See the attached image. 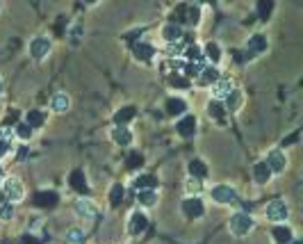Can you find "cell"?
<instances>
[{
	"label": "cell",
	"mask_w": 303,
	"mask_h": 244,
	"mask_svg": "<svg viewBox=\"0 0 303 244\" xmlns=\"http://www.w3.org/2000/svg\"><path fill=\"white\" fill-rule=\"evenodd\" d=\"M185 71H187V75H201L203 66H201V62H192V64H189Z\"/></svg>",
	"instance_id": "cell-39"
},
{
	"label": "cell",
	"mask_w": 303,
	"mask_h": 244,
	"mask_svg": "<svg viewBox=\"0 0 303 244\" xmlns=\"http://www.w3.org/2000/svg\"><path fill=\"white\" fill-rule=\"evenodd\" d=\"M217 80H219V71H217L214 66H205V69L201 71V78H198V83H201V85H214Z\"/></svg>",
	"instance_id": "cell-19"
},
{
	"label": "cell",
	"mask_w": 303,
	"mask_h": 244,
	"mask_svg": "<svg viewBox=\"0 0 303 244\" xmlns=\"http://www.w3.org/2000/svg\"><path fill=\"white\" fill-rule=\"evenodd\" d=\"M212 92H214L217 98H224V96H228V94L233 92V83H230V80H226V78H219L214 83V87H212Z\"/></svg>",
	"instance_id": "cell-17"
},
{
	"label": "cell",
	"mask_w": 303,
	"mask_h": 244,
	"mask_svg": "<svg viewBox=\"0 0 303 244\" xmlns=\"http://www.w3.org/2000/svg\"><path fill=\"white\" fill-rule=\"evenodd\" d=\"M135 55H137V60L148 62V60H153V57H155V48H153L151 44L139 42V44H135Z\"/></svg>",
	"instance_id": "cell-14"
},
{
	"label": "cell",
	"mask_w": 303,
	"mask_h": 244,
	"mask_svg": "<svg viewBox=\"0 0 303 244\" xmlns=\"http://www.w3.org/2000/svg\"><path fill=\"white\" fill-rule=\"evenodd\" d=\"M146 226H148L146 215H144V212H133V217H130V224H128L130 233L139 235V233H144V230H146Z\"/></svg>",
	"instance_id": "cell-11"
},
{
	"label": "cell",
	"mask_w": 303,
	"mask_h": 244,
	"mask_svg": "<svg viewBox=\"0 0 303 244\" xmlns=\"http://www.w3.org/2000/svg\"><path fill=\"white\" fill-rule=\"evenodd\" d=\"M41 124H44V114H41V112H37V110L28 112V126H30V128H39Z\"/></svg>",
	"instance_id": "cell-33"
},
{
	"label": "cell",
	"mask_w": 303,
	"mask_h": 244,
	"mask_svg": "<svg viewBox=\"0 0 303 244\" xmlns=\"http://www.w3.org/2000/svg\"><path fill=\"white\" fill-rule=\"evenodd\" d=\"M274 237H276V242H280V244H289L292 242V230H289L287 226H276Z\"/></svg>",
	"instance_id": "cell-23"
},
{
	"label": "cell",
	"mask_w": 303,
	"mask_h": 244,
	"mask_svg": "<svg viewBox=\"0 0 303 244\" xmlns=\"http://www.w3.org/2000/svg\"><path fill=\"white\" fill-rule=\"evenodd\" d=\"M157 185V180H155V176H139L137 180H135V187H137V192H142V189H151V187H155Z\"/></svg>",
	"instance_id": "cell-24"
},
{
	"label": "cell",
	"mask_w": 303,
	"mask_h": 244,
	"mask_svg": "<svg viewBox=\"0 0 303 244\" xmlns=\"http://www.w3.org/2000/svg\"><path fill=\"white\" fill-rule=\"evenodd\" d=\"M10 148H12V142H10V139H0V157L7 155V153H10Z\"/></svg>",
	"instance_id": "cell-41"
},
{
	"label": "cell",
	"mask_w": 303,
	"mask_h": 244,
	"mask_svg": "<svg viewBox=\"0 0 303 244\" xmlns=\"http://www.w3.org/2000/svg\"><path fill=\"white\" fill-rule=\"evenodd\" d=\"M75 212H78V217H82V219H96L98 217V208L94 206V201H87V198L75 203Z\"/></svg>",
	"instance_id": "cell-9"
},
{
	"label": "cell",
	"mask_w": 303,
	"mask_h": 244,
	"mask_svg": "<svg viewBox=\"0 0 303 244\" xmlns=\"http://www.w3.org/2000/svg\"><path fill=\"white\" fill-rule=\"evenodd\" d=\"M48 53H51V39L37 37L32 44H30V55H32L34 60H44Z\"/></svg>",
	"instance_id": "cell-5"
},
{
	"label": "cell",
	"mask_w": 303,
	"mask_h": 244,
	"mask_svg": "<svg viewBox=\"0 0 303 244\" xmlns=\"http://www.w3.org/2000/svg\"><path fill=\"white\" fill-rule=\"evenodd\" d=\"M169 83H171V87H176V89H187L189 87V80L183 78V75H176V73L169 78Z\"/></svg>",
	"instance_id": "cell-35"
},
{
	"label": "cell",
	"mask_w": 303,
	"mask_h": 244,
	"mask_svg": "<svg viewBox=\"0 0 303 244\" xmlns=\"http://www.w3.org/2000/svg\"><path fill=\"white\" fill-rule=\"evenodd\" d=\"M34 206H39V208H55L57 206V194L55 192H37V194H34Z\"/></svg>",
	"instance_id": "cell-12"
},
{
	"label": "cell",
	"mask_w": 303,
	"mask_h": 244,
	"mask_svg": "<svg viewBox=\"0 0 303 244\" xmlns=\"http://www.w3.org/2000/svg\"><path fill=\"white\" fill-rule=\"evenodd\" d=\"M198 16H201L198 7H194V5H180L178 10L174 12V25H178V23H198Z\"/></svg>",
	"instance_id": "cell-3"
},
{
	"label": "cell",
	"mask_w": 303,
	"mask_h": 244,
	"mask_svg": "<svg viewBox=\"0 0 303 244\" xmlns=\"http://www.w3.org/2000/svg\"><path fill=\"white\" fill-rule=\"evenodd\" d=\"M296 139H298V130H294V133L289 135V137H285V139H283V146H289V144H294Z\"/></svg>",
	"instance_id": "cell-43"
},
{
	"label": "cell",
	"mask_w": 303,
	"mask_h": 244,
	"mask_svg": "<svg viewBox=\"0 0 303 244\" xmlns=\"http://www.w3.org/2000/svg\"><path fill=\"white\" fill-rule=\"evenodd\" d=\"M271 10H274V3H269V0H262V3H257V16H260L262 21L269 19Z\"/></svg>",
	"instance_id": "cell-29"
},
{
	"label": "cell",
	"mask_w": 303,
	"mask_h": 244,
	"mask_svg": "<svg viewBox=\"0 0 303 244\" xmlns=\"http://www.w3.org/2000/svg\"><path fill=\"white\" fill-rule=\"evenodd\" d=\"M16 119H19V112H16V110H12L10 114H7L5 124H7V126H10V124H16Z\"/></svg>",
	"instance_id": "cell-45"
},
{
	"label": "cell",
	"mask_w": 303,
	"mask_h": 244,
	"mask_svg": "<svg viewBox=\"0 0 303 244\" xmlns=\"http://www.w3.org/2000/svg\"><path fill=\"white\" fill-rule=\"evenodd\" d=\"M187 110V105H185V101L183 98H169V101H166V112H169V114H183V112Z\"/></svg>",
	"instance_id": "cell-21"
},
{
	"label": "cell",
	"mask_w": 303,
	"mask_h": 244,
	"mask_svg": "<svg viewBox=\"0 0 303 244\" xmlns=\"http://www.w3.org/2000/svg\"><path fill=\"white\" fill-rule=\"evenodd\" d=\"M262 51H267V37L253 34V37L248 39V53H262Z\"/></svg>",
	"instance_id": "cell-20"
},
{
	"label": "cell",
	"mask_w": 303,
	"mask_h": 244,
	"mask_svg": "<svg viewBox=\"0 0 303 244\" xmlns=\"http://www.w3.org/2000/svg\"><path fill=\"white\" fill-rule=\"evenodd\" d=\"M183 210H185V215H187V217L196 219V217H201V215H203V201H201V198H196V196L185 198Z\"/></svg>",
	"instance_id": "cell-10"
},
{
	"label": "cell",
	"mask_w": 303,
	"mask_h": 244,
	"mask_svg": "<svg viewBox=\"0 0 303 244\" xmlns=\"http://www.w3.org/2000/svg\"><path fill=\"white\" fill-rule=\"evenodd\" d=\"M189 174H192V178H203V176L207 174L205 162H201V160H192V162H189Z\"/></svg>",
	"instance_id": "cell-25"
},
{
	"label": "cell",
	"mask_w": 303,
	"mask_h": 244,
	"mask_svg": "<svg viewBox=\"0 0 303 244\" xmlns=\"http://www.w3.org/2000/svg\"><path fill=\"white\" fill-rule=\"evenodd\" d=\"M176 130H178V135L180 137H194V133H196V116H192V114H187V116H183V119L176 124Z\"/></svg>",
	"instance_id": "cell-7"
},
{
	"label": "cell",
	"mask_w": 303,
	"mask_h": 244,
	"mask_svg": "<svg viewBox=\"0 0 303 244\" xmlns=\"http://www.w3.org/2000/svg\"><path fill=\"white\" fill-rule=\"evenodd\" d=\"M267 167L271 169V174H280V171H285V167H287V160H285V155L280 151H271L269 155H267V162H265Z\"/></svg>",
	"instance_id": "cell-8"
},
{
	"label": "cell",
	"mask_w": 303,
	"mask_h": 244,
	"mask_svg": "<svg viewBox=\"0 0 303 244\" xmlns=\"http://www.w3.org/2000/svg\"><path fill=\"white\" fill-rule=\"evenodd\" d=\"M239 105H242V92H235L233 89V92L226 96V107L233 112V110H239Z\"/></svg>",
	"instance_id": "cell-27"
},
{
	"label": "cell",
	"mask_w": 303,
	"mask_h": 244,
	"mask_svg": "<svg viewBox=\"0 0 303 244\" xmlns=\"http://www.w3.org/2000/svg\"><path fill=\"white\" fill-rule=\"evenodd\" d=\"M51 107L55 112H66L71 107L69 96H66V94H55V96H53V101H51Z\"/></svg>",
	"instance_id": "cell-18"
},
{
	"label": "cell",
	"mask_w": 303,
	"mask_h": 244,
	"mask_svg": "<svg viewBox=\"0 0 303 244\" xmlns=\"http://www.w3.org/2000/svg\"><path fill=\"white\" fill-rule=\"evenodd\" d=\"M25 196V189L21 185L19 178H7L3 189H0V201H7V203H19L21 198Z\"/></svg>",
	"instance_id": "cell-1"
},
{
	"label": "cell",
	"mask_w": 303,
	"mask_h": 244,
	"mask_svg": "<svg viewBox=\"0 0 303 244\" xmlns=\"http://www.w3.org/2000/svg\"><path fill=\"white\" fill-rule=\"evenodd\" d=\"M112 139H114L119 146H128V144L133 142V135H130V130H125L123 126H116V128L112 130Z\"/></svg>",
	"instance_id": "cell-15"
},
{
	"label": "cell",
	"mask_w": 303,
	"mask_h": 244,
	"mask_svg": "<svg viewBox=\"0 0 303 244\" xmlns=\"http://www.w3.org/2000/svg\"><path fill=\"white\" fill-rule=\"evenodd\" d=\"M69 183H71V187L78 189V192H87V176H84V171H82V169L71 171Z\"/></svg>",
	"instance_id": "cell-13"
},
{
	"label": "cell",
	"mask_w": 303,
	"mask_h": 244,
	"mask_svg": "<svg viewBox=\"0 0 303 244\" xmlns=\"http://www.w3.org/2000/svg\"><path fill=\"white\" fill-rule=\"evenodd\" d=\"M133 116H135V107H121L114 114V121H116V126H123V124H128Z\"/></svg>",
	"instance_id": "cell-26"
},
{
	"label": "cell",
	"mask_w": 303,
	"mask_h": 244,
	"mask_svg": "<svg viewBox=\"0 0 303 244\" xmlns=\"http://www.w3.org/2000/svg\"><path fill=\"white\" fill-rule=\"evenodd\" d=\"M205 53H207V57H210L212 62H219L221 60V51H219V46H217V44H207L205 46Z\"/></svg>",
	"instance_id": "cell-36"
},
{
	"label": "cell",
	"mask_w": 303,
	"mask_h": 244,
	"mask_svg": "<svg viewBox=\"0 0 303 244\" xmlns=\"http://www.w3.org/2000/svg\"><path fill=\"white\" fill-rule=\"evenodd\" d=\"M292 244H303V242H292Z\"/></svg>",
	"instance_id": "cell-47"
},
{
	"label": "cell",
	"mask_w": 303,
	"mask_h": 244,
	"mask_svg": "<svg viewBox=\"0 0 303 244\" xmlns=\"http://www.w3.org/2000/svg\"><path fill=\"white\" fill-rule=\"evenodd\" d=\"M142 165H144L142 153H130L128 160H125V167H128V169H139Z\"/></svg>",
	"instance_id": "cell-32"
},
{
	"label": "cell",
	"mask_w": 303,
	"mask_h": 244,
	"mask_svg": "<svg viewBox=\"0 0 303 244\" xmlns=\"http://www.w3.org/2000/svg\"><path fill=\"white\" fill-rule=\"evenodd\" d=\"M69 237H71V242H75V244H80L84 239V235L80 233V230H69Z\"/></svg>",
	"instance_id": "cell-42"
},
{
	"label": "cell",
	"mask_w": 303,
	"mask_h": 244,
	"mask_svg": "<svg viewBox=\"0 0 303 244\" xmlns=\"http://www.w3.org/2000/svg\"><path fill=\"white\" fill-rule=\"evenodd\" d=\"M162 37H164L169 44H178V39H183V30H180V25L169 23L164 30H162Z\"/></svg>",
	"instance_id": "cell-16"
},
{
	"label": "cell",
	"mask_w": 303,
	"mask_h": 244,
	"mask_svg": "<svg viewBox=\"0 0 303 244\" xmlns=\"http://www.w3.org/2000/svg\"><path fill=\"white\" fill-rule=\"evenodd\" d=\"M21 244H41V239L34 237V235H25V237L21 239Z\"/></svg>",
	"instance_id": "cell-44"
},
{
	"label": "cell",
	"mask_w": 303,
	"mask_h": 244,
	"mask_svg": "<svg viewBox=\"0 0 303 244\" xmlns=\"http://www.w3.org/2000/svg\"><path fill=\"white\" fill-rule=\"evenodd\" d=\"M0 94H3V78H0Z\"/></svg>",
	"instance_id": "cell-46"
},
{
	"label": "cell",
	"mask_w": 303,
	"mask_h": 244,
	"mask_svg": "<svg viewBox=\"0 0 303 244\" xmlns=\"http://www.w3.org/2000/svg\"><path fill=\"white\" fill-rule=\"evenodd\" d=\"M212 198H214L217 203H224V206L237 203V194H235V189L228 187V185H217V187L212 189Z\"/></svg>",
	"instance_id": "cell-4"
},
{
	"label": "cell",
	"mask_w": 303,
	"mask_h": 244,
	"mask_svg": "<svg viewBox=\"0 0 303 244\" xmlns=\"http://www.w3.org/2000/svg\"><path fill=\"white\" fill-rule=\"evenodd\" d=\"M16 133H19V137H21V139H30V137H32V128H30L28 124L19 126V128H16Z\"/></svg>",
	"instance_id": "cell-37"
},
{
	"label": "cell",
	"mask_w": 303,
	"mask_h": 244,
	"mask_svg": "<svg viewBox=\"0 0 303 244\" xmlns=\"http://www.w3.org/2000/svg\"><path fill=\"white\" fill-rule=\"evenodd\" d=\"M0 206H3L0 208V217H3V219H10L12 212H14L12 210V203H0Z\"/></svg>",
	"instance_id": "cell-40"
},
{
	"label": "cell",
	"mask_w": 303,
	"mask_h": 244,
	"mask_svg": "<svg viewBox=\"0 0 303 244\" xmlns=\"http://www.w3.org/2000/svg\"><path fill=\"white\" fill-rule=\"evenodd\" d=\"M185 187H187V192H189V194H196L198 189H201V180H198V178H189Z\"/></svg>",
	"instance_id": "cell-38"
},
{
	"label": "cell",
	"mask_w": 303,
	"mask_h": 244,
	"mask_svg": "<svg viewBox=\"0 0 303 244\" xmlns=\"http://www.w3.org/2000/svg\"><path fill=\"white\" fill-rule=\"evenodd\" d=\"M139 203H142V206H155L157 203V194L153 192V189H142V192H139Z\"/></svg>",
	"instance_id": "cell-28"
},
{
	"label": "cell",
	"mask_w": 303,
	"mask_h": 244,
	"mask_svg": "<svg viewBox=\"0 0 303 244\" xmlns=\"http://www.w3.org/2000/svg\"><path fill=\"white\" fill-rule=\"evenodd\" d=\"M121 201H123V185H114L110 192V203L112 206H121Z\"/></svg>",
	"instance_id": "cell-30"
},
{
	"label": "cell",
	"mask_w": 303,
	"mask_h": 244,
	"mask_svg": "<svg viewBox=\"0 0 303 244\" xmlns=\"http://www.w3.org/2000/svg\"><path fill=\"white\" fill-rule=\"evenodd\" d=\"M253 174H255V180H257V183H267V180L271 178V169L265 165V162H257V165L253 167Z\"/></svg>",
	"instance_id": "cell-22"
},
{
	"label": "cell",
	"mask_w": 303,
	"mask_h": 244,
	"mask_svg": "<svg viewBox=\"0 0 303 244\" xmlns=\"http://www.w3.org/2000/svg\"><path fill=\"white\" fill-rule=\"evenodd\" d=\"M251 228H253L251 215H246V212H237V215L230 217V233H233V235L244 237V235H246Z\"/></svg>",
	"instance_id": "cell-2"
},
{
	"label": "cell",
	"mask_w": 303,
	"mask_h": 244,
	"mask_svg": "<svg viewBox=\"0 0 303 244\" xmlns=\"http://www.w3.org/2000/svg\"><path fill=\"white\" fill-rule=\"evenodd\" d=\"M185 55H187V60L189 62H201L203 57H201V48L194 44V46H187V51H185Z\"/></svg>",
	"instance_id": "cell-34"
},
{
	"label": "cell",
	"mask_w": 303,
	"mask_h": 244,
	"mask_svg": "<svg viewBox=\"0 0 303 244\" xmlns=\"http://www.w3.org/2000/svg\"><path fill=\"white\" fill-rule=\"evenodd\" d=\"M207 112H210V116H214V119H221L226 112V107L221 105L219 101H210V105H207Z\"/></svg>",
	"instance_id": "cell-31"
},
{
	"label": "cell",
	"mask_w": 303,
	"mask_h": 244,
	"mask_svg": "<svg viewBox=\"0 0 303 244\" xmlns=\"http://www.w3.org/2000/svg\"><path fill=\"white\" fill-rule=\"evenodd\" d=\"M287 215H289V210L283 201H271L269 206H267V217H269L271 221H285Z\"/></svg>",
	"instance_id": "cell-6"
},
{
	"label": "cell",
	"mask_w": 303,
	"mask_h": 244,
	"mask_svg": "<svg viewBox=\"0 0 303 244\" xmlns=\"http://www.w3.org/2000/svg\"><path fill=\"white\" fill-rule=\"evenodd\" d=\"M0 176H3V169H0Z\"/></svg>",
	"instance_id": "cell-48"
}]
</instances>
